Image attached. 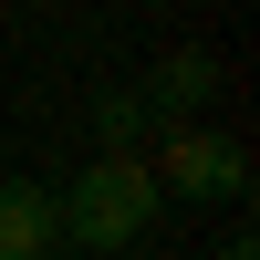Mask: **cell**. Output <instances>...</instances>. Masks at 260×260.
Here are the masks:
<instances>
[{
  "instance_id": "1",
  "label": "cell",
  "mask_w": 260,
  "mask_h": 260,
  "mask_svg": "<svg viewBox=\"0 0 260 260\" xmlns=\"http://www.w3.org/2000/svg\"><path fill=\"white\" fill-rule=\"evenodd\" d=\"M52 208H62V240L73 250H94V260H115V250H136L146 240V219H156V177H146V156H94V167H73V187H52Z\"/></svg>"
},
{
  "instance_id": "2",
  "label": "cell",
  "mask_w": 260,
  "mask_h": 260,
  "mask_svg": "<svg viewBox=\"0 0 260 260\" xmlns=\"http://www.w3.org/2000/svg\"><path fill=\"white\" fill-rule=\"evenodd\" d=\"M156 177V198H187V208H229V198H250V156H240V136H198V125H167V156L146 167Z\"/></svg>"
},
{
  "instance_id": "3",
  "label": "cell",
  "mask_w": 260,
  "mask_h": 260,
  "mask_svg": "<svg viewBox=\"0 0 260 260\" xmlns=\"http://www.w3.org/2000/svg\"><path fill=\"white\" fill-rule=\"evenodd\" d=\"M62 240V208H52V187H31V177H0V260H52Z\"/></svg>"
},
{
  "instance_id": "4",
  "label": "cell",
  "mask_w": 260,
  "mask_h": 260,
  "mask_svg": "<svg viewBox=\"0 0 260 260\" xmlns=\"http://www.w3.org/2000/svg\"><path fill=\"white\" fill-rule=\"evenodd\" d=\"M208 94H219V62H208V52H167V62H156V83H146L136 104H146V115H167V125H187Z\"/></svg>"
},
{
  "instance_id": "5",
  "label": "cell",
  "mask_w": 260,
  "mask_h": 260,
  "mask_svg": "<svg viewBox=\"0 0 260 260\" xmlns=\"http://www.w3.org/2000/svg\"><path fill=\"white\" fill-rule=\"evenodd\" d=\"M146 125H156V115H146V104L125 94V83L94 104V136H104V156H136V136H146Z\"/></svg>"
},
{
  "instance_id": "6",
  "label": "cell",
  "mask_w": 260,
  "mask_h": 260,
  "mask_svg": "<svg viewBox=\"0 0 260 260\" xmlns=\"http://www.w3.org/2000/svg\"><path fill=\"white\" fill-rule=\"evenodd\" d=\"M219 260H260V240H250V229H240V240H219Z\"/></svg>"
},
{
  "instance_id": "7",
  "label": "cell",
  "mask_w": 260,
  "mask_h": 260,
  "mask_svg": "<svg viewBox=\"0 0 260 260\" xmlns=\"http://www.w3.org/2000/svg\"><path fill=\"white\" fill-rule=\"evenodd\" d=\"M0 177H11V167H0Z\"/></svg>"
}]
</instances>
